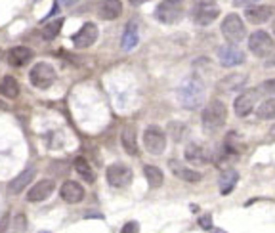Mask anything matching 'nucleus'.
Returning <instances> with one entry per match:
<instances>
[{
	"label": "nucleus",
	"instance_id": "nucleus-1",
	"mask_svg": "<svg viewBox=\"0 0 275 233\" xmlns=\"http://www.w3.org/2000/svg\"><path fill=\"white\" fill-rule=\"evenodd\" d=\"M178 102L186 109H199L204 102V84L199 76H188L178 86Z\"/></svg>",
	"mask_w": 275,
	"mask_h": 233
},
{
	"label": "nucleus",
	"instance_id": "nucleus-2",
	"mask_svg": "<svg viewBox=\"0 0 275 233\" xmlns=\"http://www.w3.org/2000/svg\"><path fill=\"white\" fill-rule=\"evenodd\" d=\"M202 128L206 132H214L218 128H222L228 120V107L222 100H212L208 102V106L202 109Z\"/></svg>",
	"mask_w": 275,
	"mask_h": 233
},
{
	"label": "nucleus",
	"instance_id": "nucleus-3",
	"mask_svg": "<svg viewBox=\"0 0 275 233\" xmlns=\"http://www.w3.org/2000/svg\"><path fill=\"white\" fill-rule=\"evenodd\" d=\"M222 34L230 44H239L246 38V27H244L241 16L228 14L222 22Z\"/></svg>",
	"mask_w": 275,
	"mask_h": 233
},
{
	"label": "nucleus",
	"instance_id": "nucleus-4",
	"mask_svg": "<svg viewBox=\"0 0 275 233\" xmlns=\"http://www.w3.org/2000/svg\"><path fill=\"white\" fill-rule=\"evenodd\" d=\"M144 148L151 155H160L166 149V134L164 130L155 124H151L144 130Z\"/></svg>",
	"mask_w": 275,
	"mask_h": 233
},
{
	"label": "nucleus",
	"instance_id": "nucleus-5",
	"mask_svg": "<svg viewBox=\"0 0 275 233\" xmlns=\"http://www.w3.org/2000/svg\"><path fill=\"white\" fill-rule=\"evenodd\" d=\"M275 42L270 36V32L266 31H254L248 36V50L256 56V58H270L274 54Z\"/></svg>",
	"mask_w": 275,
	"mask_h": 233
},
{
	"label": "nucleus",
	"instance_id": "nucleus-6",
	"mask_svg": "<svg viewBox=\"0 0 275 233\" xmlns=\"http://www.w3.org/2000/svg\"><path fill=\"white\" fill-rule=\"evenodd\" d=\"M29 80H31V84L34 86V88L46 90V88H50V86L54 84V80H56V69H54L50 64L40 62V64H36L31 69Z\"/></svg>",
	"mask_w": 275,
	"mask_h": 233
},
{
	"label": "nucleus",
	"instance_id": "nucleus-7",
	"mask_svg": "<svg viewBox=\"0 0 275 233\" xmlns=\"http://www.w3.org/2000/svg\"><path fill=\"white\" fill-rule=\"evenodd\" d=\"M260 88H248V90H244L241 94L235 98V102H233V111H235V115L237 116H246L250 115L254 111V107L258 104V100H260Z\"/></svg>",
	"mask_w": 275,
	"mask_h": 233
},
{
	"label": "nucleus",
	"instance_id": "nucleus-8",
	"mask_svg": "<svg viewBox=\"0 0 275 233\" xmlns=\"http://www.w3.org/2000/svg\"><path fill=\"white\" fill-rule=\"evenodd\" d=\"M184 16V8H182L180 2H174V0H164L160 2L155 10V18L159 20L160 23H166V25H172V23H178Z\"/></svg>",
	"mask_w": 275,
	"mask_h": 233
},
{
	"label": "nucleus",
	"instance_id": "nucleus-9",
	"mask_svg": "<svg viewBox=\"0 0 275 233\" xmlns=\"http://www.w3.org/2000/svg\"><path fill=\"white\" fill-rule=\"evenodd\" d=\"M106 178L109 182V186H113V188H126L132 182V168L122 164V162H115L107 168Z\"/></svg>",
	"mask_w": 275,
	"mask_h": 233
},
{
	"label": "nucleus",
	"instance_id": "nucleus-10",
	"mask_svg": "<svg viewBox=\"0 0 275 233\" xmlns=\"http://www.w3.org/2000/svg\"><path fill=\"white\" fill-rule=\"evenodd\" d=\"M96 40H98V27H96L94 23H84V25L73 34V44L76 48H80V50L90 48Z\"/></svg>",
	"mask_w": 275,
	"mask_h": 233
},
{
	"label": "nucleus",
	"instance_id": "nucleus-11",
	"mask_svg": "<svg viewBox=\"0 0 275 233\" xmlns=\"http://www.w3.org/2000/svg\"><path fill=\"white\" fill-rule=\"evenodd\" d=\"M275 16V8L270 4H262V6H250L244 10V18L246 22L252 23V25H260V23L270 22Z\"/></svg>",
	"mask_w": 275,
	"mask_h": 233
},
{
	"label": "nucleus",
	"instance_id": "nucleus-12",
	"mask_svg": "<svg viewBox=\"0 0 275 233\" xmlns=\"http://www.w3.org/2000/svg\"><path fill=\"white\" fill-rule=\"evenodd\" d=\"M218 58H220V64L224 67H235V65H241L244 62V52L241 48H237L235 44H228V46H222L218 50Z\"/></svg>",
	"mask_w": 275,
	"mask_h": 233
},
{
	"label": "nucleus",
	"instance_id": "nucleus-13",
	"mask_svg": "<svg viewBox=\"0 0 275 233\" xmlns=\"http://www.w3.org/2000/svg\"><path fill=\"white\" fill-rule=\"evenodd\" d=\"M56 190L54 180H40L38 184H34L31 190L27 191V201L29 202H40L46 201Z\"/></svg>",
	"mask_w": 275,
	"mask_h": 233
},
{
	"label": "nucleus",
	"instance_id": "nucleus-14",
	"mask_svg": "<svg viewBox=\"0 0 275 233\" xmlns=\"http://www.w3.org/2000/svg\"><path fill=\"white\" fill-rule=\"evenodd\" d=\"M184 157L188 162L191 164H206L208 160H210V153H208V149L201 146V144H188L186 146V151H184Z\"/></svg>",
	"mask_w": 275,
	"mask_h": 233
},
{
	"label": "nucleus",
	"instance_id": "nucleus-15",
	"mask_svg": "<svg viewBox=\"0 0 275 233\" xmlns=\"http://www.w3.org/2000/svg\"><path fill=\"white\" fill-rule=\"evenodd\" d=\"M60 195H62V199L65 202H80L84 199V188L78 184V182H73V180H67L62 186V190H60Z\"/></svg>",
	"mask_w": 275,
	"mask_h": 233
},
{
	"label": "nucleus",
	"instance_id": "nucleus-16",
	"mask_svg": "<svg viewBox=\"0 0 275 233\" xmlns=\"http://www.w3.org/2000/svg\"><path fill=\"white\" fill-rule=\"evenodd\" d=\"M246 80H248V76L243 73H233V74H228V76H224L222 80L216 84L218 88V92H224V94H230V92H235V90H239V88H243L246 84Z\"/></svg>",
	"mask_w": 275,
	"mask_h": 233
},
{
	"label": "nucleus",
	"instance_id": "nucleus-17",
	"mask_svg": "<svg viewBox=\"0 0 275 233\" xmlns=\"http://www.w3.org/2000/svg\"><path fill=\"white\" fill-rule=\"evenodd\" d=\"M32 50L31 48H27V46H14L10 48V52L6 54V60H8V64L12 67H23V65H27L29 62L32 60Z\"/></svg>",
	"mask_w": 275,
	"mask_h": 233
},
{
	"label": "nucleus",
	"instance_id": "nucleus-18",
	"mask_svg": "<svg viewBox=\"0 0 275 233\" xmlns=\"http://www.w3.org/2000/svg\"><path fill=\"white\" fill-rule=\"evenodd\" d=\"M170 170H172V174L176 176V178H180L184 182H190V184H197V182L202 180V174L201 172H197V170L193 168H188L186 164H182L178 160H170L168 162Z\"/></svg>",
	"mask_w": 275,
	"mask_h": 233
},
{
	"label": "nucleus",
	"instance_id": "nucleus-19",
	"mask_svg": "<svg viewBox=\"0 0 275 233\" xmlns=\"http://www.w3.org/2000/svg\"><path fill=\"white\" fill-rule=\"evenodd\" d=\"M218 16H220V10L214 4H201L193 12V20L197 25H210L212 22H216Z\"/></svg>",
	"mask_w": 275,
	"mask_h": 233
},
{
	"label": "nucleus",
	"instance_id": "nucleus-20",
	"mask_svg": "<svg viewBox=\"0 0 275 233\" xmlns=\"http://www.w3.org/2000/svg\"><path fill=\"white\" fill-rule=\"evenodd\" d=\"M32 178H34V168L23 170L22 174H18V176L8 184V191H10L12 195H20L25 188H29V184L32 182Z\"/></svg>",
	"mask_w": 275,
	"mask_h": 233
},
{
	"label": "nucleus",
	"instance_id": "nucleus-21",
	"mask_svg": "<svg viewBox=\"0 0 275 233\" xmlns=\"http://www.w3.org/2000/svg\"><path fill=\"white\" fill-rule=\"evenodd\" d=\"M122 14V2L120 0H102L100 4V18L102 20H116Z\"/></svg>",
	"mask_w": 275,
	"mask_h": 233
},
{
	"label": "nucleus",
	"instance_id": "nucleus-22",
	"mask_svg": "<svg viewBox=\"0 0 275 233\" xmlns=\"http://www.w3.org/2000/svg\"><path fill=\"white\" fill-rule=\"evenodd\" d=\"M120 144L128 155H138V140H136V128L124 126L120 132Z\"/></svg>",
	"mask_w": 275,
	"mask_h": 233
},
{
	"label": "nucleus",
	"instance_id": "nucleus-23",
	"mask_svg": "<svg viewBox=\"0 0 275 233\" xmlns=\"http://www.w3.org/2000/svg\"><path fill=\"white\" fill-rule=\"evenodd\" d=\"M138 40H140V32H138V25L134 22H130L126 25V29L122 32V40H120V46L124 52H130L132 48H136Z\"/></svg>",
	"mask_w": 275,
	"mask_h": 233
},
{
	"label": "nucleus",
	"instance_id": "nucleus-24",
	"mask_svg": "<svg viewBox=\"0 0 275 233\" xmlns=\"http://www.w3.org/2000/svg\"><path fill=\"white\" fill-rule=\"evenodd\" d=\"M237 182H239V174H237V170L233 168H228L222 172V176H220V193L222 195H230L233 190H235V186H237Z\"/></svg>",
	"mask_w": 275,
	"mask_h": 233
},
{
	"label": "nucleus",
	"instance_id": "nucleus-25",
	"mask_svg": "<svg viewBox=\"0 0 275 233\" xmlns=\"http://www.w3.org/2000/svg\"><path fill=\"white\" fill-rule=\"evenodd\" d=\"M73 166H74V170L78 172V176H80L82 180H86V184H94L96 182L94 168L90 166L88 159H84V157H76L73 162Z\"/></svg>",
	"mask_w": 275,
	"mask_h": 233
},
{
	"label": "nucleus",
	"instance_id": "nucleus-26",
	"mask_svg": "<svg viewBox=\"0 0 275 233\" xmlns=\"http://www.w3.org/2000/svg\"><path fill=\"white\" fill-rule=\"evenodd\" d=\"M144 174H146V180H148L149 188H153V190L160 188L162 182H164V174H162V170L159 166L148 164V166H144Z\"/></svg>",
	"mask_w": 275,
	"mask_h": 233
},
{
	"label": "nucleus",
	"instance_id": "nucleus-27",
	"mask_svg": "<svg viewBox=\"0 0 275 233\" xmlns=\"http://www.w3.org/2000/svg\"><path fill=\"white\" fill-rule=\"evenodd\" d=\"M0 94L8 100H16L20 96V84L14 76H4L0 82Z\"/></svg>",
	"mask_w": 275,
	"mask_h": 233
},
{
	"label": "nucleus",
	"instance_id": "nucleus-28",
	"mask_svg": "<svg viewBox=\"0 0 275 233\" xmlns=\"http://www.w3.org/2000/svg\"><path fill=\"white\" fill-rule=\"evenodd\" d=\"M62 27H64V18H56L52 22H48L42 27V38L44 40H54L60 34Z\"/></svg>",
	"mask_w": 275,
	"mask_h": 233
},
{
	"label": "nucleus",
	"instance_id": "nucleus-29",
	"mask_svg": "<svg viewBox=\"0 0 275 233\" xmlns=\"http://www.w3.org/2000/svg\"><path fill=\"white\" fill-rule=\"evenodd\" d=\"M256 116L260 120H272V118H275V98L266 100V102H262L260 106L256 107Z\"/></svg>",
	"mask_w": 275,
	"mask_h": 233
},
{
	"label": "nucleus",
	"instance_id": "nucleus-30",
	"mask_svg": "<svg viewBox=\"0 0 275 233\" xmlns=\"http://www.w3.org/2000/svg\"><path fill=\"white\" fill-rule=\"evenodd\" d=\"M258 88H260V92H262V94L274 96L275 94V78L266 80V82H262V86H258Z\"/></svg>",
	"mask_w": 275,
	"mask_h": 233
},
{
	"label": "nucleus",
	"instance_id": "nucleus-31",
	"mask_svg": "<svg viewBox=\"0 0 275 233\" xmlns=\"http://www.w3.org/2000/svg\"><path fill=\"white\" fill-rule=\"evenodd\" d=\"M120 233H140V226H138V222H128L124 224Z\"/></svg>",
	"mask_w": 275,
	"mask_h": 233
},
{
	"label": "nucleus",
	"instance_id": "nucleus-32",
	"mask_svg": "<svg viewBox=\"0 0 275 233\" xmlns=\"http://www.w3.org/2000/svg\"><path fill=\"white\" fill-rule=\"evenodd\" d=\"M8 224H10V214H6L0 220V233H8Z\"/></svg>",
	"mask_w": 275,
	"mask_h": 233
},
{
	"label": "nucleus",
	"instance_id": "nucleus-33",
	"mask_svg": "<svg viewBox=\"0 0 275 233\" xmlns=\"http://www.w3.org/2000/svg\"><path fill=\"white\" fill-rule=\"evenodd\" d=\"M260 0H233V6H252Z\"/></svg>",
	"mask_w": 275,
	"mask_h": 233
},
{
	"label": "nucleus",
	"instance_id": "nucleus-34",
	"mask_svg": "<svg viewBox=\"0 0 275 233\" xmlns=\"http://www.w3.org/2000/svg\"><path fill=\"white\" fill-rule=\"evenodd\" d=\"M199 224H201V228H204V230H210L212 228L210 216H202L201 220H199Z\"/></svg>",
	"mask_w": 275,
	"mask_h": 233
},
{
	"label": "nucleus",
	"instance_id": "nucleus-35",
	"mask_svg": "<svg viewBox=\"0 0 275 233\" xmlns=\"http://www.w3.org/2000/svg\"><path fill=\"white\" fill-rule=\"evenodd\" d=\"M76 2H78V0H58V4H62V6H73Z\"/></svg>",
	"mask_w": 275,
	"mask_h": 233
},
{
	"label": "nucleus",
	"instance_id": "nucleus-36",
	"mask_svg": "<svg viewBox=\"0 0 275 233\" xmlns=\"http://www.w3.org/2000/svg\"><path fill=\"white\" fill-rule=\"evenodd\" d=\"M144 2H149V0H130L132 6H140V4H144Z\"/></svg>",
	"mask_w": 275,
	"mask_h": 233
},
{
	"label": "nucleus",
	"instance_id": "nucleus-37",
	"mask_svg": "<svg viewBox=\"0 0 275 233\" xmlns=\"http://www.w3.org/2000/svg\"><path fill=\"white\" fill-rule=\"evenodd\" d=\"M197 2H201V4H212L214 0H197Z\"/></svg>",
	"mask_w": 275,
	"mask_h": 233
},
{
	"label": "nucleus",
	"instance_id": "nucleus-38",
	"mask_svg": "<svg viewBox=\"0 0 275 233\" xmlns=\"http://www.w3.org/2000/svg\"><path fill=\"white\" fill-rule=\"evenodd\" d=\"M270 136H272V138H275V124L272 126V130H270Z\"/></svg>",
	"mask_w": 275,
	"mask_h": 233
},
{
	"label": "nucleus",
	"instance_id": "nucleus-39",
	"mask_svg": "<svg viewBox=\"0 0 275 233\" xmlns=\"http://www.w3.org/2000/svg\"><path fill=\"white\" fill-rule=\"evenodd\" d=\"M0 107H2V109H4V107H6V106H4V104H0Z\"/></svg>",
	"mask_w": 275,
	"mask_h": 233
},
{
	"label": "nucleus",
	"instance_id": "nucleus-40",
	"mask_svg": "<svg viewBox=\"0 0 275 233\" xmlns=\"http://www.w3.org/2000/svg\"><path fill=\"white\" fill-rule=\"evenodd\" d=\"M274 34H275V22H274Z\"/></svg>",
	"mask_w": 275,
	"mask_h": 233
},
{
	"label": "nucleus",
	"instance_id": "nucleus-41",
	"mask_svg": "<svg viewBox=\"0 0 275 233\" xmlns=\"http://www.w3.org/2000/svg\"><path fill=\"white\" fill-rule=\"evenodd\" d=\"M0 60H2V50H0Z\"/></svg>",
	"mask_w": 275,
	"mask_h": 233
},
{
	"label": "nucleus",
	"instance_id": "nucleus-42",
	"mask_svg": "<svg viewBox=\"0 0 275 233\" xmlns=\"http://www.w3.org/2000/svg\"><path fill=\"white\" fill-rule=\"evenodd\" d=\"M40 233H50V232H40Z\"/></svg>",
	"mask_w": 275,
	"mask_h": 233
},
{
	"label": "nucleus",
	"instance_id": "nucleus-43",
	"mask_svg": "<svg viewBox=\"0 0 275 233\" xmlns=\"http://www.w3.org/2000/svg\"><path fill=\"white\" fill-rule=\"evenodd\" d=\"M174 2H180V0H174Z\"/></svg>",
	"mask_w": 275,
	"mask_h": 233
},
{
	"label": "nucleus",
	"instance_id": "nucleus-44",
	"mask_svg": "<svg viewBox=\"0 0 275 233\" xmlns=\"http://www.w3.org/2000/svg\"><path fill=\"white\" fill-rule=\"evenodd\" d=\"M34 2H38V0H34Z\"/></svg>",
	"mask_w": 275,
	"mask_h": 233
}]
</instances>
